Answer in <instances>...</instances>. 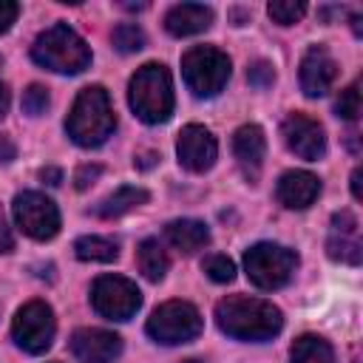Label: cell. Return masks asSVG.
Masks as SVG:
<instances>
[{
    "label": "cell",
    "instance_id": "1",
    "mask_svg": "<svg viewBox=\"0 0 363 363\" xmlns=\"http://www.w3.org/2000/svg\"><path fill=\"white\" fill-rule=\"evenodd\" d=\"M216 323L224 335L235 340H272L284 329V315L272 301L250 298V295H230L216 303Z\"/></svg>",
    "mask_w": 363,
    "mask_h": 363
},
{
    "label": "cell",
    "instance_id": "2",
    "mask_svg": "<svg viewBox=\"0 0 363 363\" xmlns=\"http://www.w3.org/2000/svg\"><path fill=\"white\" fill-rule=\"evenodd\" d=\"M113 128H116V116L108 91L102 85L82 88L65 119V133L71 136V142L79 147H99L108 142Z\"/></svg>",
    "mask_w": 363,
    "mask_h": 363
},
{
    "label": "cell",
    "instance_id": "3",
    "mask_svg": "<svg viewBox=\"0 0 363 363\" xmlns=\"http://www.w3.org/2000/svg\"><path fill=\"white\" fill-rule=\"evenodd\" d=\"M128 102L142 122L147 125L167 122L173 113V82H170L167 68L162 62H145L130 77Z\"/></svg>",
    "mask_w": 363,
    "mask_h": 363
},
{
    "label": "cell",
    "instance_id": "4",
    "mask_svg": "<svg viewBox=\"0 0 363 363\" xmlns=\"http://www.w3.org/2000/svg\"><path fill=\"white\" fill-rule=\"evenodd\" d=\"M31 60L54 74H79L91 65V48L71 26L57 23L34 40Z\"/></svg>",
    "mask_w": 363,
    "mask_h": 363
},
{
    "label": "cell",
    "instance_id": "5",
    "mask_svg": "<svg viewBox=\"0 0 363 363\" xmlns=\"http://www.w3.org/2000/svg\"><path fill=\"white\" fill-rule=\"evenodd\" d=\"M184 85L199 99H210L224 91L230 79V57L213 45H196L182 57Z\"/></svg>",
    "mask_w": 363,
    "mask_h": 363
},
{
    "label": "cell",
    "instance_id": "6",
    "mask_svg": "<svg viewBox=\"0 0 363 363\" xmlns=\"http://www.w3.org/2000/svg\"><path fill=\"white\" fill-rule=\"evenodd\" d=\"M244 269L258 289H281L292 281L298 269V255L284 244L261 241L244 252Z\"/></svg>",
    "mask_w": 363,
    "mask_h": 363
},
{
    "label": "cell",
    "instance_id": "7",
    "mask_svg": "<svg viewBox=\"0 0 363 363\" xmlns=\"http://www.w3.org/2000/svg\"><path fill=\"white\" fill-rule=\"evenodd\" d=\"M201 315L193 303L187 301H167L162 306L153 309V315L147 318V335L162 343V346H179V343H190L201 335Z\"/></svg>",
    "mask_w": 363,
    "mask_h": 363
},
{
    "label": "cell",
    "instance_id": "8",
    "mask_svg": "<svg viewBox=\"0 0 363 363\" xmlns=\"http://www.w3.org/2000/svg\"><path fill=\"white\" fill-rule=\"evenodd\" d=\"M91 306L108 320H130L142 306V292L130 278L99 275L91 286Z\"/></svg>",
    "mask_w": 363,
    "mask_h": 363
},
{
    "label": "cell",
    "instance_id": "9",
    "mask_svg": "<svg viewBox=\"0 0 363 363\" xmlns=\"http://www.w3.org/2000/svg\"><path fill=\"white\" fill-rule=\"evenodd\" d=\"M54 332H57L54 309L45 301H28L26 306L17 309L11 323L14 343L28 354H43L45 349H51Z\"/></svg>",
    "mask_w": 363,
    "mask_h": 363
},
{
    "label": "cell",
    "instance_id": "10",
    "mask_svg": "<svg viewBox=\"0 0 363 363\" xmlns=\"http://www.w3.org/2000/svg\"><path fill=\"white\" fill-rule=\"evenodd\" d=\"M11 210H14L17 227L34 241H48L60 233V210L45 193L23 190L14 196Z\"/></svg>",
    "mask_w": 363,
    "mask_h": 363
},
{
    "label": "cell",
    "instance_id": "11",
    "mask_svg": "<svg viewBox=\"0 0 363 363\" xmlns=\"http://www.w3.org/2000/svg\"><path fill=\"white\" fill-rule=\"evenodd\" d=\"M176 156H179V164L190 173H204L216 164V156H218V142L216 136L204 128V125H184L179 139H176Z\"/></svg>",
    "mask_w": 363,
    "mask_h": 363
},
{
    "label": "cell",
    "instance_id": "12",
    "mask_svg": "<svg viewBox=\"0 0 363 363\" xmlns=\"http://www.w3.org/2000/svg\"><path fill=\"white\" fill-rule=\"evenodd\" d=\"M281 133H284V142L286 147L306 159V162H318L326 156V133L320 128V122H315L312 116L306 113H289L281 125Z\"/></svg>",
    "mask_w": 363,
    "mask_h": 363
},
{
    "label": "cell",
    "instance_id": "13",
    "mask_svg": "<svg viewBox=\"0 0 363 363\" xmlns=\"http://www.w3.org/2000/svg\"><path fill=\"white\" fill-rule=\"evenodd\" d=\"M68 349L79 363H113L122 354V337L108 329H77Z\"/></svg>",
    "mask_w": 363,
    "mask_h": 363
},
{
    "label": "cell",
    "instance_id": "14",
    "mask_svg": "<svg viewBox=\"0 0 363 363\" xmlns=\"http://www.w3.org/2000/svg\"><path fill=\"white\" fill-rule=\"evenodd\" d=\"M337 79V62L323 45H312L301 60V91L306 96H323Z\"/></svg>",
    "mask_w": 363,
    "mask_h": 363
},
{
    "label": "cell",
    "instance_id": "15",
    "mask_svg": "<svg viewBox=\"0 0 363 363\" xmlns=\"http://www.w3.org/2000/svg\"><path fill=\"white\" fill-rule=\"evenodd\" d=\"M233 153L238 159V167L244 170V176L250 182H258L261 167H264V156H267V136L258 125H241L233 133Z\"/></svg>",
    "mask_w": 363,
    "mask_h": 363
},
{
    "label": "cell",
    "instance_id": "16",
    "mask_svg": "<svg viewBox=\"0 0 363 363\" xmlns=\"http://www.w3.org/2000/svg\"><path fill=\"white\" fill-rule=\"evenodd\" d=\"M275 196L286 210H306L320 196V179L309 170H286L275 184Z\"/></svg>",
    "mask_w": 363,
    "mask_h": 363
},
{
    "label": "cell",
    "instance_id": "17",
    "mask_svg": "<svg viewBox=\"0 0 363 363\" xmlns=\"http://www.w3.org/2000/svg\"><path fill=\"white\" fill-rule=\"evenodd\" d=\"M213 26V9L204 3H179L164 14V28L173 37H193Z\"/></svg>",
    "mask_w": 363,
    "mask_h": 363
},
{
    "label": "cell",
    "instance_id": "18",
    "mask_svg": "<svg viewBox=\"0 0 363 363\" xmlns=\"http://www.w3.org/2000/svg\"><path fill=\"white\" fill-rule=\"evenodd\" d=\"M164 241L179 250L182 255H193L199 250H204L210 244V230L204 221H196V218H176L164 227Z\"/></svg>",
    "mask_w": 363,
    "mask_h": 363
},
{
    "label": "cell",
    "instance_id": "19",
    "mask_svg": "<svg viewBox=\"0 0 363 363\" xmlns=\"http://www.w3.org/2000/svg\"><path fill=\"white\" fill-rule=\"evenodd\" d=\"M147 199H150V193H147L145 187L122 184V187H116L111 196H105V199H102L91 213H94V216H99V218H119V216H125V213H130V210L142 207Z\"/></svg>",
    "mask_w": 363,
    "mask_h": 363
},
{
    "label": "cell",
    "instance_id": "20",
    "mask_svg": "<svg viewBox=\"0 0 363 363\" xmlns=\"http://www.w3.org/2000/svg\"><path fill=\"white\" fill-rule=\"evenodd\" d=\"M136 267H139V272H142L147 281L159 284V281L164 278L167 267H170V258H167L164 247H162L156 238H145V241L136 247Z\"/></svg>",
    "mask_w": 363,
    "mask_h": 363
},
{
    "label": "cell",
    "instance_id": "21",
    "mask_svg": "<svg viewBox=\"0 0 363 363\" xmlns=\"http://www.w3.org/2000/svg\"><path fill=\"white\" fill-rule=\"evenodd\" d=\"M289 357L292 363H337L329 340H323L320 335H301L292 343Z\"/></svg>",
    "mask_w": 363,
    "mask_h": 363
},
{
    "label": "cell",
    "instance_id": "22",
    "mask_svg": "<svg viewBox=\"0 0 363 363\" xmlns=\"http://www.w3.org/2000/svg\"><path fill=\"white\" fill-rule=\"evenodd\" d=\"M74 252L79 261H94V264H111L119 255L116 241L105 238V235H82L74 241Z\"/></svg>",
    "mask_w": 363,
    "mask_h": 363
},
{
    "label": "cell",
    "instance_id": "23",
    "mask_svg": "<svg viewBox=\"0 0 363 363\" xmlns=\"http://www.w3.org/2000/svg\"><path fill=\"white\" fill-rule=\"evenodd\" d=\"M326 252H329L332 261H340V264H349V267H357L363 261V247H360L357 235L332 233L329 241H326Z\"/></svg>",
    "mask_w": 363,
    "mask_h": 363
},
{
    "label": "cell",
    "instance_id": "24",
    "mask_svg": "<svg viewBox=\"0 0 363 363\" xmlns=\"http://www.w3.org/2000/svg\"><path fill=\"white\" fill-rule=\"evenodd\" d=\"M111 43H113V48L119 54H133V51H142L145 48V31L136 23H122V26L113 28Z\"/></svg>",
    "mask_w": 363,
    "mask_h": 363
},
{
    "label": "cell",
    "instance_id": "25",
    "mask_svg": "<svg viewBox=\"0 0 363 363\" xmlns=\"http://www.w3.org/2000/svg\"><path fill=\"white\" fill-rule=\"evenodd\" d=\"M267 14L281 26H292L306 14V3L303 0H272L267 6Z\"/></svg>",
    "mask_w": 363,
    "mask_h": 363
},
{
    "label": "cell",
    "instance_id": "26",
    "mask_svg": "<svg viewBox=\"0 0 363 363\" xmlns=\"http://www.w3.org/2000/svg\"><path fill=\"white\" fill-rule=\"evenodd\" d=\"M201 269H204L207 278L216 281V284H230V281L235 278V264H233L227 255H221V252L207 255L204 264H201Z\"/></svg>",
    "mask_w": 363,
    "mask_h": 363
},
{
    "label": "cell",
    "instance_id": "27",
    "mask_svg": "<svg viewBox=\"0 0 363 363\" xmlns=\"http://www.w3.org/2000/svg\"><path fill=\"white\" fill-rule=\"evenodd\" d=\"M335 113L349 122H354L360 116V82H352L349 88L340 91V96L335 102Z\"/></svg>",
    "mask_w": 363,
    "mask_h": 363
},
{
    "label": "cell",
    "instance_id": "28",
    "mask_svg": "<svg viewBox=\"0 0 363 363\" xmlns=\"http://www.w3.org/2000/svg\"><path fill=\"white\" fill-rule=\"evenodd\" d=\"M48 102H51L48 88L40 85V82H34V85H28V88L23 91V111H26L28 116H43L45 108H48Z\"/></svg>",
    "mask_w": 363,
    "mask_h": 363
},
{
    "label": "cell",
    "instance_id": "29",
    "mask_svg": "<svg viewBox=\"0 0 363 363\" xmlns=\"http://www.w3.org/2000/svg\"><path fill=\"white\" fill-rule=\"evenodd\" d=\"M247 82H250L252 88H258V91L269 88V85L275 82V68H272V62H267V60H255V62L247 68Z\"/></svg>",
    "mask_w": 363,
    "mask_h": 363
},
{
    "label": "cell",
    "instance_id": "30",
    "mask_svg": "<svg viewBox=\"0 0 363 363\" xmlns=\"http://www.w3.org/2000/svg\"><path fill=\"white\" fill-rule=\"evenodd\" d=\"M99 176H102V164H79L77 173H74V187L77 190H88Z\"/></svg>",
    "mask_w": 363,
    "mask_h": 363
},
{
    "label": "cell",
    "instance_id": "31",
    "mask_svg": "<svg viewBox=\"0 0 363 363\" xmlns=\"http://www.w3.org/2000/svg\"><path fill=\"white\" fill-rule=\"evenodd\" d=\"M332 233H343V235H357V216L349 210H340L332 216Z\"/></svg>",
    "mask_w": 363,
    "mask_h": 363
},
{
    "label": "cell",
    "instance_id": "32",
    "mask_svg": "<svg viewBox=\"0 0 363 363\" xmlns=\"http://www.w3.org/2000/svg\"><path fill=\"white\" fill-rule=\"evenodd\" d=\"M20 14V6L14 0H0V34H6L11 28V23L17 20Z\"/></svg>",
    "mask_w": 363,
    "mask_h": 363
},
{
    "label": "cell",
    "instance_id": "33",
    "mask_svg": "<svg viewBox=\"0 0 363 363\" xmlns=\"http://www.w3.org/2000/svg\"><path fill=\"white\" fill-rule=\"evenodd\" d=\"M11 250H14V235H11V227H9L6 213H3V207H0V255H6V252H11Z\"/></svg>",
    "mask_w": 363,
    "mask_h": 363
},
{
    "label": "cell",
    "instance_id": "34",
    "mask_svg": "<svg viewBox=\"0 0 363 363\" xmlns=\"http://www.w3.org/2000/svg\"><path fill=\"white\" fill-rule=\"evenodd\" d=\"M159 153L156 150H142V153H136L133 156V167H139V170H150L153 164H159Z\"/></svg>",
    "mask_w": 363,
    "mask_h": 363
},
{
    "label": "cell",
    "instance_id": "35",
    "mask_svg": "<svg viewBox=\"0 0 363 363\" xmlns=\"http://www.w3.org/2000/svg\"><path fill=\"white\" fill-rule=\"evenodd\" d=\"M14 156H17V145L11 142V136L0 133V164H9V162H14Z\"/></svg>",
    "mask_w": 363,
    "mask_h": 363
},
{
    "label": "cell",
    "instance_id": "36",
    "mask_svg": "<svg viewBox=\"0 0 363 363\" xmlns=\"http://www.w3.org/2000/svg\"><path fill=\"white\" fill-rule=\"evenodd\" d=\"M40 179H43L45 184L57 187V184L62 182V170H60V167H51V164H48V167H43V170H40Z\"/></svg>",
    "mask_w": 363,
    "mask_h": 363
},
{
    "label": "cell",
    "instance_id": "37",
    "mask_svg": "<svg viewBox=\"0 0 363 363\" xmlns=\"http://www.w3.org/2000/svg\"><path fill=\"white\" fill-rule=\"evenodd\" d=\"M9 102H11V94H9L6 82H0V119L9 113Z\"/></svg>",
    "mask_w": 363,
    "mask_h": 363
},
{
    "label": "cell",
    "instance_id": "38",
    "mask_svg": "<svg viewBox=\"0 0 363 363\" xmlns=\"http://www.w3.org/2000/svg\"><path fill=\"white\" fill-rule=\"evenodd\" d=\"M360 176H363L360 167H354V173H352V196H354L357 201L363 199V193H360Z\"/></svg>",
    "mask_w": 363,
    "mask_h": 363
}]
</instances>
